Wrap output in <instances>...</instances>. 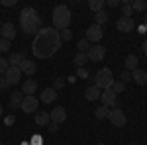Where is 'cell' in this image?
<instances>
[{
  "instance_id": "1",
  "label": "cell",
  "mask_w": 147,
  "mask_h": 145,
  "mask_svg": "<svg viewBox=\"0 0 147 145\" xmlns=\"http://www.w3.org/2000/svg\"><path fill=\"white\" fill-rule=\"evenodd\" d=\"M61 47V37L59 32L53 28H41L37 34L34 35V41H32V53L37 59H49L59 51Z\"/></svg>"
},
{
  "instance_id": "2",
  "label": "cell",
  "mask_w": 147,
  "mask_h": 145,
  "mask_svg": "<svg viewBox=\"0 0 147 145\" xmlns=\"http://www.w3.org/2000/svg\"><path fill=\"white\" fill-rule=\"evenodd\" d=\"M20 26H22V32L28 35H35L43 26H41V16L37 14L35 8L32 6H26L20 12Z\"/></svg>"
},
{
  "instance_id": "3",
  "label": "cell",
  "mask_w": 147,
  "mask_h": 145,
  "mask_svg": "<svg viewBox=\"0 0 147 145\" xmlns=\"http://www.w3.org/2000/svg\"><path fill=\"white\" fill-rule=\"evenodd\" d=\"M51 20H53V30H57V32L69 30V24H71V10H69V6H65V4L55 6Z\"/></svg>"
},
{
  "instance_id": "4",
  "label": "cell",
  "mask_w": 147,
  "mask_h": 145,
  "mask_svg": "<svg viewBox=\"0 0 147 145\" xmlns=\"http://www.w3.org/2000/svg\"><path fill=\"white\" fill-rule=\"evenodd\" d=\"M112 82H114V75H112V71H110L108 67L100 69V71L94 75V86H96V88L106 90V88L112 86Z\"/></svg>"
},
{
  "instance_id": "5",
  "label": "cell",
  "mask_w": 147,
  "mask_h": 145,
  "mask_svg": "<svg viewBox=\"0 0 147 145\" xmlns=\"http://www.w3.org/2000/svg\"><path fill=\"white\" fill-rule=\"evenodd\" d=\"M108 120H110V123H112V125H116V127H124L125 122H127L124 110H120L118 106H114V110L108 112Z\"/></svg>"
},
{
  "instance_id": "6",
  "label": "cell",
  "mask_w": 147,
  "mask_h": 145,
  "mask_svg": "<svg viewBox=\"0 0 147 145\" xmlns=\"http://www.w3.org/2000/svg\"><path fill=\"white\" fill-rule=\"evenodd\" d=\"M102 35H104V32H102V26H96V24H92L90 28L86 30V41L90 45H98V41L102 39Z\"/></svg>"
},
{
  "instance_id": "7",
  "label": "cell",
  "mask_w": 147,
  "mask_h": 145,
  "mask_svg": "<svg viewBox=\"0 0 147 145\" xmlns=\"http://www.w3.org/2000/svg\"><path fill=\"white\" fill-rule=\"evenodd\" d=\"M86 57L92 63H98V61H102L106 57V47L104 45H90V49L86 51Z\"/></svg>"
},
{
  "instance_id": "8",
  "label": "cell",
  "mask_w": 147,
  "mask_h": 145,
  "mask_svg": "<svg viewBox=\"0 0 147 145\" xmlns=\"http://www.w3.org/2000/svg\"><path fill=\"white\" fill-rule=\"evenodd\" d=\"M116 28H118V32H122V34H129V32H134L136 30V22H134V18H120L118 22H116Z\"/></svg>"
},
{
  "instance_id": "9",
  "label": "cell",
  "mask_w": 147,
  "mask_h": 145,
  "mask_svg": "<svg viewBox=\"0 0 147 145\" xmlns=\"http://www.w3.org/2000/svg\"><path fill=\"white\" fill-rule=\"evenodd\" d=\"M26 114H34V112H37V108H39V100L35 98V96H24V102L22 106H20Z\"/></svg>"
},
{
  "instance_id": "10",
  "label": "cell",
  "mask_w": 147,
  "mask_h": 145,
  "mask_svg": "<svg viewBox=\"0 0 147 145\" xmlns=\"http://www.w3.org/2000/svg\"><path fill=\"white\" fill-rule=\"evenodd\" d=\"M4 78L8 80V84H10V86L18 84V82H20V78H22V71H20V67H10L6 73H4Z\"/></svg>"
},
{
  "instance_id": "11",
  "label": "cell",
  "mask_w": 147,
  "mask_h": 145,
  "mask_svg": "<svg viewBox=\"0 0 147 145\" xmlns=\"http://www.w3.org/2000/svg\"><path fill=\"white\" fill-rule=\"evenodd\" d=\"M49 118H51V122L53 123H63L65 120H67V110L63 108V106H57V108H53V110L49 112Z\"/></svg>"
},
{
  "instance_id": "12",
  "label": "cell",
  "mask_w": 147,
  "mask_h": 145,
  "mask_svg": "<svg viewBox=\"0 0 147 145\" xmlns=\"http://www.w3.org/2000/svg\"><path fill=\"white\" fill-rule=\"evenodd\" d=\"M0 35H2V39L12 41V39L16 37V28H14V24L12 22H4L2 26H0Z\"/></svg>"
},
{
  "instance_id": "13",
  "label": "cell",
  "mask_w": 147,
  "mask_h": 145,
  "mask_svg": "<svg viewBox=\"0 0 147 145\" xmlns=\"http://www.w3.org/2000/svg\"><path fill=\"white\" fill-rule=\"evenodd\" d=\"M116 98H118V94L114 92L112 88H106V90H102L100 92V100H102V104L104 106H116Z\"/></svg>"
},
{
  "instance_id": "14",
  "label": "cell",
  "mask_w": 147,
  "mask_h": 145,
  "mask_svg": "<svg viewBox=\"0 0 147 145\" xmlns=\"http://www.w3.org/2000/svg\"><path fill=\"white\" fill-rule=\"evenodd\" d=\"M22 92H24V96H34L35 92H37V82H35L34 78H28L22 86Z\"/></svg>"
},
{
  "instance_id": "15",
  "label": "cell",
  "mask_w": 147,
  "mask_h": 145,
  "mask_svg": "<svg viewBox=\"0 0 147 145\" xmlns=\"http://www.w3.org/2000/svg\"><path fill=\"white\" fill-rule=\"evenodd\" d=\"M20 71H22L24 75L32 77L35 71H37V65H35V63H32L30 59H24V61H22V65H20Z\"/></svg>"
},
{
  "instance_id": "16",
  "label": "cell",
  "mask_w": 147,
  "mask_h": 145,
  "mask_svg": "<svg viewBox=\"0 0 147 145\" xmlns=\"http://www.w3.org/2000/svg\"><path fill=\"white\" fill-rule=\"evenodd\" d=\"M49 123H51V118H49V114H47L45 110L35 114V125H39V127H47Z\"/></svg>"
},
{
  "instance_id": "17",
  "label": "cell",
  "mask_w": 147,
  "mask_h": 145,
  "mask_svg": "<svg viewBox=\"0 0 147 145\" xmlns=\"http://www.w3.org/2000/svg\"><path fill=\"white\" fill-rule=\"evenodd\" d=\"M39 100L45 102V104H51V102H55V100H57V90H55V88H45L43 92H41Z\"/></svg>"
},
{
  "instance_id": "18",
  "label": "cell",
  "mask_w": 147,
  "mask_h": 145,
  "mask_svg": "<svg viewBox=\"0 0 147 145\" xmlns=\"http://www.w3.org/2000/svg\"><path fill=\"white\" fill-rule=\"evenodd\" d=\"M131 80H136L139 86H145L147 84V71H141V69H137L131 73Z\"/></svg>"
},
{
  "instance_id": "19",
  "label": "cell",
  "mask_w": 147,
  "mask_h": 145,
  "mask_svg": "<svg viewBox=\"0 0 147 145\" xmlns=\"http://www.w3.org/2000/svg\"><path fill=\"white\" fill-rule=\"evenodd\" d=\"M84 98L88 102H94V100H100V88H96L94 84L88 86V88L84 90Z\"/></svg>"
},
{
  "instance_id": "20",
  "label": "cell",
  "mask_w": 147,
  "mask_h": 145,
  "mask_svg": "<svg viewBox=\"0 0 147 145\" xmlns=\"http://www.w3.org/2000/svg\"><path fill=\"white\" fill-rule=\"evenodd\" d=\"M24 102V92L22 90H14L10 94V108H18V106H22Z\"/></svg>"
},
{
  "instance_id": "21",
  "label": "cell",
  "mask_w": 147,
  "mask_h": 145,
  "mask_svg": "<svg viewBox=\"0 0 147 145\" xmlns=\"http://www.w3.org/2000/svg\"><path fill=\"white\" fill-rule=\"evenodd\" d=\"M125 71H129V73L137 71V57L136 55H127L125 57Z\"/></svg>"
},
{
  "instance_id": "22",
  "label": "cell",
  "mask_w": 147,
  "mask_h": 145,
  "mask_svg": "<svg viewBox=\"0 0 147 145\" xmlns=\"http://www.w3.org/2000/svg\"><path fill=\"white\" fill-rule=\"evenodd\" d=\"M106 22H108V12L106 10H100V12L94 14V24L96 26H104Z\"/></svg>"
},
{
  "instance_id": "23",
  "label": "cell",
  "mask_w": 147,
  "mask_h": 145,
  "mask_svg": "<svg viewBox=\"0 0 147 145\" xmlns=\"http://www.w3.org/2000/svg\"><path fill=\"white\" fill-rule=\"evenodd\" d=\"M86 63H88L86 53H77V55H75V65H77V69H84Z\"/></svg>"
},
{
  "instance_id": "24",
  "label": "cell",
  "mask_w": 147,
  "mask_h": 145,
  "mask_svg": "<svg viewBox=\"0 0 147 145\" xmlns=\"http://www.w3.org/2000/svg\"><path fill=\"white\" fill-rule=\"evenodd\" d=\"M24 61V55L22 53H12L10 59H8V63H10V67H20Z\"/></svg>"
},
{
  "instance_id": "25",
  "label": "cell",
  "mask_w": 147,
  "mask_h": 145,
  "mask_svg": "<svg viewBox=\"0 0 147 145\" xmlns=\"http://www.w3.org/2000/svg\"><path fill=\"white\" fill-rule=\"evenodd\" d=\"M108 112H110V108L102 104V106H98V108L94 110V116H96L98 120H104V118H108Z\"/></svg>"
},
{
  "instance_id": "26",
  "label": "cell",
  "mask_w": 147,
  "mask_h": 145,
  "mask_svg": "<svg viewBox=\"0 0 147 145\" xmlns=\"http://www.w3.org/2000/svg\"><path fill=\"white\" fill-rule=\"evenodd\" d=\"M104 4H106V2H102V0H90V2H88V8L96 14V12L104 10Z\"/></svg>"
},
{
  "instance_id": "27",
  "label": "cell",
  "mask_w": 147,
  "mask_h": 145,
  "mask_svg": "<svg viewBox=\"0 0 147 145\" xmlns=\"http://www.w3.org/2000/svg\"><path fill=\"white\" fill-rule=\"evenodd\" d=\"M131 8L137 10V12H145L147 10V2L145 0H134V2H131Z\"/></svg>"
},
{
  "instance_id": "28",
  "label": "cell",
  "mask_w": 147,
  "mask_h": 145,
  "mask_svg": "<svg viewBox=\"0 0 147 145\" xmlns=\"http://www.w3.org/2000/svg\"><path fill=\"white\" fill-rule=\"evenodd\" d=\"M122 12H124V18H131L134 8H131V2H129V0H125L124 4H122Z\"/></svg>"
},
{
  "instance_id": "29",
  "label": "cell",
  "mask_w": 147,
  "mask_h": 145,
  "mask_svg": "<svg viewBox=\"0 0 147 145\" xmlns=\"http://www.w3.org/2000/svg\"><path fill=\"white\" fill-rule=\"evenodd\" d=\"M110 88H112L114 92H116V94H120V92H124L125 84L122 82V80H114V82H112V86H110Z\"/></svg>"
},
{
  "instance_id": "30",
  "label": "cell",
  "mask_w": 147,
  "mask_h": 145,
  "mask_svg": "<svg viewBox=\"0 0 147 145\" xmlns=\"http://www.w3.org/2000/svg\"><path fill=\"white\" fill-rule=\"evenodd\" d=\"M10 69V63H8V59H4V57H0V77H4V73Z\"/></svg>"
},
{
  "instance_id": "31",
  "label": "cell",
  "mask_w": 147,
  "mask_h": 145,
  "mask_svg": "<svg viewBox=\"0 0 147 145\" xmlns=\"http://www.w3.org/2000/svg\"><path fill=\"white\" fill-rule=\"evenodd\" d=\"M59 37H61V43L63 41H71L73 39V32L71 30H63V32H59Z\"/></svg>"
},
{
  "instance_id": "32",
  "label": "cell",
  "mask_w": 147,
  "mask_h": 145,
  "mask_svg": "<svg viewBox=\"0 0 147 145\" xmlns=\"http://www.w3.org/2000/svg\"><path fill=\"white\" fill-rule=\"evenodd\" d=\"M77 47H79V53H86V51L90 49V43H88L86 39H80V41H79V45H77Z\"/></svg>"
},
{
  "instance_id": "33",
  "label": "cell",
  "mask_w": 147,
  "mask_h": 145,
  "mask_svg": "<svg viewBox=\"0 0 147 145\" xmlns=\"http://www.w3.org/2000/svg\"><path fill=\"white\" fill-rule=\"evenodd\" d=\"M10 51V41L8 39H0V53H8Z\"/></svg>"
},
{
  "instance_id": "34",
  "label": "cell",
  "mask_w": 147,
  "mask_h": 145,
  "mask_svg": "<svg viewBox=\"0 0 147 145\" xmlns=\"http://www.w3.org/2000/svg\"><path fill=\"white\" fill-rule=\"evenodd\" d=\"M120 80H122V82H124V84H127V82H129V80H131V73H129V71H122V75H120Z\"/></svg>"
},
{
  "instance_id": "35",
  "label": "cell",
  "mask_w": 147,
  "mask_h": 145,
  "mask_svg": "<svg viewBox=\"0 0 147 145\" xmlns=\"http://www.w3.org/2000/svg\"><path fill=\"white\" fill-rule=\"evenodd\" d=\"M65 86V78H55V82H53V88H63Z\"/></svg>"
},
{
  "instance_id": "36",
  "label": "cell",
  "mask_w": 147,
  "mask_h": 145,
  "mask_svg": "<svg viewBox=\"0 0 147 145\" xmlns=\"http://www.w3.org/2000/svg\"><path fill=\"white\" fill-rule=\"evenodd\" d=\"M6 88H10V84H8V80L4 77H0V90H6Z\"/></svg>"
},
{
  "instance_id": "37",
  "label": "cell",
  "mask_w": 147,
  "mask_h": 145,
  "mask_svg": "<svg viewBox=\"0 0 147 145\" xmlns=\"http://www.w3.org/2000/svg\"><path fill=\"white\" fill-rule=\"evenodd\" d=\"M16 2H18V0H0V4H2V6H8V8H10V6H16Z\"/></svg>"
},
{
  "instance_id": "38",
  "label": "cell",
  "mask_w": 147,
  "mask_h": 145,
  "mask_svg": "<svg viewBox=\"0 0 147 145\" xmlns=\"http://www.w3.org/2000/svg\"><path fill=\"white\" fill-rule=\"evenodd\" d=\"M77 75H79L80 78H86L88 77V71H86V69H77Z\"/></svg>"
},
{
  "instance_id": "39",
  "label": "cell",
  "mask_w": 147,
  "mask_h": 145,
  "mask_svg": "<svg viewBox=\"0 0 147 145\" xmlns=\"http://www.w3.org/2000/svg\"><path fill=\"white\" fill-rule=\"evenodd\" d=\"M108 6H110V8H116V6H120V0H108Z\"/></svg>"
},
{
  "instance_id": "40",
  "label": "cell",
  "mask_w": 147,
  "mask_h": 145,
  "mask_svg": "<svg viewBox=\"0 0 147 145\" xmlns=\"http://www.w3.org/2000/svg\"><path fill=\"white\" fill-rule=\"evenodd\" d=\"M47 129H49L51 134H55V132H57V123H53V122H51L49 125H47Z\"/></svg>"
},
{
  "instance_id": "41",
  "label": "cell",
  "mask_w": 147,
  "mask_h": 145,
  "mask_svg": "<svg viewBox=\"0 0 147 145\" xmlns=\"http://www.w3.org/2000/svg\"><path fill=\"white\" fill-rule=\"evenodd\" d=\"M32 145H43V141H41V137H34V143Z\"/></svg>"
},
{
  "instance_id": "42",
  "label": "cell",
  "mask_w": 147,
  "mask_h": 145,
  "mask_svg": "<svg viewBox=\"0 0 147 145\" xmlns=\"http://www.w3.org/2000/svg\"><path fill=\"white\" fill-rule=\"evenodd\" d=\"M137 30H139V34H147V28L143 26V24H139V28H137Z\"/></svg>"
},
{
  "instance_id": "43",
  "label": "cell",
  "mask_w": 147,
  "mask_h": 145,
  "mask_svg": "<svg viewBox=\"0 0 147 145\" xmlns=\"http://www.w3.org/2000/svg\"><path fill=\"white\" fill-rule=\"evenodd\" d=\"M143 53H145V55H147V41H145V43H143Z\"/></svg>"
},
{
  "instance_id": "44",
  "label": "cell",
  "mask_w": 147,
  "mask_h": 145,
  "mask_svg": "<svg viewBox=\"0 0 147 145\" xmlns=\"http://www.w3.org/2000/svg\"><path fill=\"white\" fill-rule=\"evenodd\" d=\"M143 26H145V28H147V14H145V22H143Z\"/></svg>"
},
{
  "instance_id": "45",
  "label": "cell",
  "mask_w": 147,
  "mask_h": 145,
  "mask_svg": "<svg viewBox=\"0 0 147 145\" xmlns=\"http://www.w3.org/2000/svg\"><path fill=\"white\" fill-rule=\"evenodd\" d=\"M0 118H2V104H0Z\"/></svg>"
},
{
  "instance_id": "46",
  "label": "cell",
  "mask_w": 147,
  "mask_h": 145,
  "mask_svg": "<svg viewBox=\"0 0 147 145\" xmlns=\"http://www.w3.org/2000/svg\"><path fill=\"white\" fill-rule=\"evenodd\" d=\"M96 145H106V143H96Z\"/></svg>"
},
{
  "instance_id": "47",
  "label": "cell",
  "mask_w": 147,
  "mask_h": 145,
  "mask_svg": "<svg viewBox=\"0 0 147 145\" xmlns=\"http://www.w3.org/2000/svg\"><path fill=\"white\" fill-rule=\"evenodd\" d=\"M131 145H137V143H131Z\"/></svg>"
},
{
  "instance_id": "48",
  "label": "cell",
  "mask_w": 147,
  "mask_h": 145,
  "mask_svg": "<svg viewBox=\"0 0 147 145\" xmlns=\"http://www.w3.org/2000/svg\"><path fill=\"white\" fill-rule=\"evenodd\" d=\"M0 39H2V35H0Z\"/></svg>"
},
{
  "instance_id": "49",
  "label": "cell",
  "mask_w": 147,
  "mask_h": 145,
  "mask_svg": "<svg viewBox=\"0 0 147 145\" xmlns=\"http://www.w3.org/2000/svg\"><path fill=\"white\" fill-rule=\"evenodd\" d=\"M0 92H2V90H0Z\"/></svg>"
},
{
  "instance_id": "50",
  "label": "cell",
  "mask_w": 147,
  "mask_h": 145,
  "mask_svg": "<svg viewBox=\"0 0 147 145\" xmlns=\"http://www.w3.org/2000/svg\"><path fill=\"white\" fill-rule=\"evenodd\" d=\"M0 145H2V143H0Z\"/></svg>"
}]
</instances>
